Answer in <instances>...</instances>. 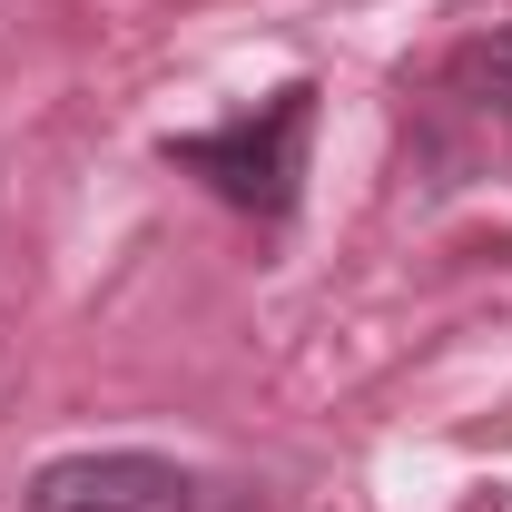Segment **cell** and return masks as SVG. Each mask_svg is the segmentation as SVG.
Returning a JSON list of instances; mask_svg holds the SVG:
<instances>
[{
  "label": "cell",
  "mask_w": 512,
  "mask_h": 512,
  "mask_svg": "<svg viewBox=\"0 0 512 512\" xmlns=\"http://www.w3.org/2000/svg\"><path fill=\"white\" fill-rule=\"evenodd\" d=\"M463 79L483 89V109H493V119H503V138H512V30H503V40H483V50L463 60Z\"/></svg>",
  "instance_id": "3"
},
{
  "label": "cell",
  "mask_w": 512,
  "mask_h": 512,
  "mask_svg": "<svg viewBox=\"0 0 512 512\" xmlns=\"http://www.w3.org/2000/svg\"><path fill=\"white\" fill-rule=\"evenodd\" d=\"M30 512H197V483L168 453H60L30 473Z\"/></svg>",
  "instance_id": "2"
},
{
  "label": "cell",
  "mask_w": 512,
  "mask_h": 512,
  "mask_svg": "<svg viewBox=\"0 0 512 512\" xmlns=\"http://www.w3.org/2000/svg\"><path fill=\"white\" fill-rule=\"evenodd\" d=\"M306 138H316V89L286 79L247 119L168 138V168H188L197 188H217L227 207H247V217H286L296 207V178H306Z\"/></svg>",
  "instance_id": "1"
}]
</instances>
